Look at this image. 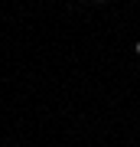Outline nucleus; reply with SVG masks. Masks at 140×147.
I'll list each match as a JSON object with an SVG mask.
<instances>
[{"label": "nucleus", "instance_id": "7ed1b4c3", "mask_svg": "<svg viewBox=\"0 0 140 147\" xmlns=\"http://www.w3.org/2000/svg\"><path fill=\"white\" fill-rule=\"evenodd\" d=\"M13 147H23V144H13Z\"/></svg>", "mask_w": 140, "mask_h": 147}, {"label": "nucleus", "instance_id": "f03ea898", "mask_svg": "<svg viewBox=\"0 0 140 147\" xmlns=\"http://www.w3.org/2000/svg\"><path fill=\"white\" fill-rule=\"evenodd\" d=\"M94 3H108V0H94Z\"/></svg>", "mask_w": 140, "mask_h": 147}, {"label": "nucleus", "instance_id": "f257e3e1", "mask_svg": "<svg viewBox=\"0 0 140 147\" xmlns=\"http://www.w3.org/2000/svg\"><path fill=\"white\" fill-rule=\"evenodd\" d=\"M134 53H137V56H140V39H137V42H134Z\"/></svg>", "mask_w": 140, "mask_h": 147}]
</instances>
